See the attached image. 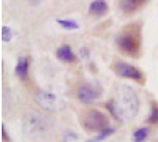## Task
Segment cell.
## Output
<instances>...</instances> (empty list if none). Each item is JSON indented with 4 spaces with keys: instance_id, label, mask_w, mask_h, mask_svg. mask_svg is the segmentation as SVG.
<instances>
[{
    "instance_id": "obj_1",
    "label": "cell",
    "mask_w": 158,
    "mask_h": 142,
    "mask_svg": "<svg viewBox=\"0 0 158 142\" xmlns=\"http://www.w3.org/2000/svg\"><path fill=\"white\" fill-rule=\"evenodd\" d=\"M106 108L118 120L120 119H131V117H135L138 109H139V98H138V95L133 88L120 87L117 98L109 101L106 104Z\"/></svg>"
},
{
    "instance_id": "obj_2",
    "label": "cell",
    "mask_w": 158,
    "mask_h": 142,
    "mask_svg": "<svg viewBox=\"0 0 158 142\" xmlns=\"http://www.w3.org/2000/svg\"><path fill=\"white\" fill-rule=\"evenodd\" d=\"M117 47L130 57L141 55V25L130 24L117 35Z\"/></svg>"
},
{
    "instance_id": "obj_3",
    "label": "cell",
    "mask_w": 158,
    "mask_h": 142,
    "mask_svg": "<svg viewBox=\"0 0 158 142\" xmlns=\"http://www.w3.org/2000/svg\"><path fill=\"white\" fill-rule=\"evenodd\" d=\"M81 125L89 133H100L109 126V119L98 109H89L81 115Z\"/></svg>"
},
{
    "instance_id": "obj_4",
    "label": "cell",
    "mask_w": 158,
    "mask_h": 142,
    "mask_svg": "<svg viewBox=\"0 0 158 142\" xmlns=\"http://www.w3.org/2000/svg\"><path fill=\"white\" fill-rule=\"evenodd\" d=\"M48 128H49V122L43 117V115H40L36 112L27 114L22 120V130L30 137L41 136L43 133L48 131Z\"/></svg>"
},
{
    "instance_id": "obj_5",
    "label": "cell",
    "mask_w": 158,
    "mask_h": 142,
    "mask_svg": "<svg viewBox=\"0 0 158 142\" xmlns=\"http://www.w3.org/2000/svg\"><path fill=\"white\" fill-rule=\"evenodd\" d=\"M114 71L120 76V77L133 79V81H136L138 84H144V82H146V76H144V73H142L139 68H136V67H133V65H128V63H125V62L115 63V65H114Z\"/></svg>"
},
{
    "instance_id": "obj_6",
    "label": "cell",
    "mask_w": 158,
    "mask_h": 142,
    "mask_svg": "<svg viewBox=\"0 0 158 142\" xmlns=\"http://www.w3.org/2000/svg\"><path fill=\"white\" fill-rule=\"evenodd\" d=\"M76 95H77L79 101H82L84 104H92V103L98 98L100 93L97 92L95 87H92V85H89V84H82V85L77 87Z\"/></svg>"
},
{
    "instance_id": "obj_7",
    "label": "cell",
    "mask_w": 158,
    "mask_h": 142,
    "mask_svg": "<svg viewBox=\"0 0 158 142\" xmlns=\"http://www.w3.org/2000/svg\"><path fill=\"white\" fill-rule=\"evenodd\" d=\"M36 103L41 108L48 109V111H54L57 108L56 96L52 93H49V92H40V93H36Z\"/></svg>"
},
{
    "instance_id": "obj_8",
    "label": "cell",
    "mask_w": 158,
    "mask_h": 142,
    "mask_svg": "<svg viewBox=\"0 0 158 142\" xmlns=\"http://www.w3.org/2000/svg\"><path fill=\"white\" fill-rule=\"evenodd\" d=\"M149 0H120V8L125 14H135L136 11H139Z\"/></svg>"
},
{
    "instance_id": "obj_9",
    "label": "cell",
    "mask_w": 158,
    "mask_h": 142,
    "mask_svg": "<svg viewBox=\"0 0 158 142\" xmlns=\"http://www.w3.org/2000/svg\"><path fill=\"white\" fill-rule=\"evenodd\" d=\"M29 68H30V57H27V55L21 57L16 65V76L22 82L29 81Z\"/></svg>"
},
{
    "instance_id": "obj_10",
    "label": "cell",
    "mask_w": 158,
    "mask_h": 142,
    "mask_svg": "<svg viewBox=\"0 0 158 142\" xmlns=\"http://www.w3.org/2000/svg\"><path fill=\"white\" fill-rule=\"evenodd\" d=\"M57 57L62 60V62H67V63H74L76 62V55L73 52V49L68 46V44H63L57 49Z\"/></svg>"
},
{
    "instance_id": "obj_11",
    "label": "cell",
    "mask_w": 158,
    "mask_h": 142,
    "mask_svg": "<svg viewBox=\"0 0 158 142\" xmlns=\"http://www.w3.org/2000/svg\"><path fill=\"white\" fill-rule=\"evenodd\" d=\"M89 13L92 16H104L108 13V3L104 0H95V2H92Z\"/></svg>"
},
{
    "instance_id": "obj_12",
    "label": "cell",
    "mask_w": 158,
    "mask_h": 142,
    "mask_svg": "<svg viewBox=\"0 0 158 142\" xmlns=\"http://www.w3.org/2000/svg\"><path fill=\"white\" fill-rule=\"evenodd\" d=\"M149 137V128L142 126L133 133V142H146V139Z\"/></svg>"
},
{
    "instance_id": "obj_13",
    "label": "cell",
    "mask_w": 158,
    "mask_h": 142,
    "mask_svg": "<svg viewBox=\"0 0 158 142\" xmlns=\"http://www.w3.org/2000/svg\"><path fill=\"white\" fill-rule=\"evenodd\" d=\"M114 133V128H111V126H108V128H104L103 131H100V133H97V136L95 137H92V139H89L87 142H101V140H104L108 136H111Z\"/></svg>"
},
{
    "instance_id": "obj_14",
    "label": "cell",
    "mask_w": 158,
    "mask_h": 142,
    "mask_svg": "<svg viewBox=\"0 0 158 142\" xmlns=\"http://www.w3.org/2000/svg\"><path fill=\"white\" fill-rule=\"evenodd\" d=\"M147 122L150 125H158V104L156 103H152L150 104V114H149Z\"/></svg>"
},
{
    "instance_id": "obj_15",
    "label": "cell",
    "mask_w": 158,
    "mask_h": 142,
    "mask_svg": "<svg viewBox=\"0 0 158 142\" xmlns=\"http://www.w3.org/2000/svg\"><path fill=\"white\" fill-rule=\"evenodd\" d=\"M59 24L65 29H77V24L73 21H59Z\"/></svg>"
},
{
    "instance_id": "obj_16",
    "label": "cell",
    "mask_w": 158,
    "mask_h": 142,
    "mask_svg": "<svg viewBox=\"0 0 158 142\" xmlns=\"http://www.w3.org/2000/svg\"><path fill=\"white\" fill-rule=\"evenodd\" d=\"M2 38H3V40L5 41H10L11 40V33H10V29H3V35H2Z\"/></svg>"
},
{
    "instance_id": "obj_17",
    "label": "cell",
    "mask_w": 158,
    "mask_h": 142,
    "mask_svg": "<svg viewBox=\"0 0 158 142\" xmlns=\"http://www.w3.org/2000/svg\"><path fill=\"white\" fill-rule=\"evenodd\" d=\"M2 136H3V140L10 142V136H8V133H6V128H5V126H2Z\"/></svg>"
}]
</instances>
